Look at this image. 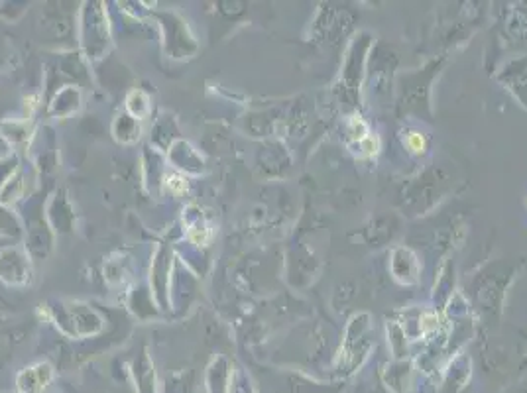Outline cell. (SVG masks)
<instances>
[{"instance_id":"8","label":"cell","mask_w":527,"mask_h":393,"mask_svg":"<svg viewBox=\"0 0 527 393\" xmlns=\"http://www.w3.org/2000/svg\"><path fill=\"white\" fill-rule=\"evenodd\" d=\"M455 293V266L451 262H445L439 270L437 276V283H435V303H441L443 307L447 305V301L453 297Z\"/></svg>"},{"instance_id":"11","label":"cell","mask_w":527,"mask_h":393,"mask_svg":"<svg viewBox=\"0 0 527 393\" xmlns=\"http://www.w3.org/2000/svg\"><path fill=\"white\" fill-rule=\"evenodd\" d=\"M347 144L349 148L358 146L360 142H364L370 136V126L364 122V118L360 114H352L347 120Z\"/></svg>"},{"instance_id":"9","label":"cell","mask_w":527,"mask_h":393,"mask_svg":"<svg viewBox=\"0 0 527 393\" xmlns=\"http://www.w3.org/2000/svg\"><path fill=\"white\" fill-rule=\"evenodd\" d=\"M408 342L410 338L406 335L404 327L400 325V321H390L388 323V344L396 360H404L408 356Z\"/></svg>"},{"instance_id":"5","label":"cell","mask_w":527,"mask_h":393,"mask_svg":"<svg viewBox=\"0 0 527 393\" xmlns=\"http://www.w3.org/2000/svg\"><path fill=\"white\" fill-rule=\"evenodd\" d=\"M421 260L408 246H396L390 252V274L402 285H417L421 280Z\"/></svg>"},{"instance_id":"3","label":"cell","mask_w":527,"mask_h":393,"mask_svg":"<svg viewBox=\"0 0 527 393\" xmlns=\"http://www.w3.org/2000/svg\"><path fill=\"white\" fill-rule=\"evenodd\" d=\"M370 46H372V36L366 32H360L352 40L347 50L345 63L341 69V79L335 85V93L347 111H356L360 103V83L364 77L366 54L370 52Z\"/></svg>"},{"instance_id":"1","label":"cell","mask_w":527,"mask_h":393,"mask_svg":"<svg viewBox=\"0 0 527 393\" xmlns=\"http://www.w3.org/2000/svg\"><path fill=\"white\" fill-rule=\"evenodd\" d=\"M516 272L518 266L510 260H494L482 266L470 281L472 305L484 315H498Z\"/></svg>"},{"instance_id":"4","label":"cell","mask_w":527,"mask_h":393,"mask_svg":"<svg viewBox=\"0 0 527 393\" xmlns=\"http://www.w3.org/2000/svg\"><path fill=\"white\" fill-rule=\"evenodd\" d=\"M496 81L527 109V56H518L506 61L496 75Z\"/></svg>"},{"instance_id":"10","label":"cell","mask_w":527,"mask_h":393,"mask_svg":"<svg viewBox=\"0 0 527 393\" xmlns=\"http://www.w3.org/2000/svg\"><path fill=\"white\" fill-rule=\"evenodd\" d=\"M402 144L406 152L413 158H423L429 152V138L419 130H404L402 132Z\"/></svg>"},{"instance_id":"12","label":"cell","mask_w":527,"mask_h":393,"mask_svg":"<svg viewBox=\"0 0 527 393\" xmlns=\"http://www.w3.org/2000/svg\"><path fill=\"white\" fill-rule=\"evenodd\" d=\"M508 393H527V384L526 386H518L516 390H512V392H508Z\"/></svg>"},{"instance_id":"2","label":"cell","mask_w":527,"mask_h":393,"mask_svg":"<svg viewBox=\"0 0 527 393\" xmlns=\"http://www.w3.org/2000/svg\"><path fill=\"white\" fill-rule=\"evenodd\" d=\"M374 346V333H372V317L368 313H356L351 317L345 338L337 356V372L341 376L354 374L370 356Z\"/></svg>"},{"instance_id":"6","label":"cell","mask_w":527,"mask_h":393,"mask_svg":"<svg viewBox=\"0 0 527 393\" xmlns=\"http://www.w3.org/2000/svg\"><path fill=\"white\" fill-rule=\"evenodd\" d=\"M382 380L392 393H410L413 388V364L411 360H394L382 372Z\"/></svg>"},{"instance_id":"7","label":"cell","mask_w":527,"mask_h":393,"mask_svg":"<svg viewBox=\"0 0 527 393\" xmlns=\"http://www.w3.org/2000/svg\"><path fill=\"white\" fill-rule=\"evenodd\" d=\"M445 376V388L449 392L461 393L470 382V358L465 354L453 356L447 366L443 368Z\"/></svg>"}]
</instances>
